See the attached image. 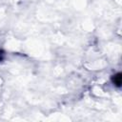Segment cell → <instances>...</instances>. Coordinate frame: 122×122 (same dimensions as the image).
<instances>
[{
  "instance_id": "obj_1",
  "label": "cell",
  "mask_w": 122,
  "mask_h": 122,
  "mask_svg": "<svg viewBox=\"0 0 122 122\" xmlns=\"http://www.w3.org/2000/svg\"><path fill=\"white\" fill-rule=\"evenodd\" d=\"M112 80H113V83H114L115 86L120 87V85H121V73H117V74H115Z\"/></svg>"
}]
</instances>
